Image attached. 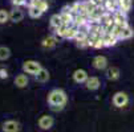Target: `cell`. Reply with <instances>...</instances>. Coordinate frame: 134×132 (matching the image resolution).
Segmentation results:
<instances>
[{
	"mask_svg": "<svg viewBox=\"0 0 134 132\" xmlns=\"http://www.w3.org/2000/svg\"><path fill=\"white\" fill-rule=\"evenodd\" d=\"M89 75H88L86 70H84V69H77V70H74V73H73V81L76 83H85Z\"/></svg>",
	"mask_w": 134,
	"mask_h": 132,
	"instance_id": "52a82bcc",
	"label": "cell"
},
{
	"mask_svg": "<svg viewBox=\"0 0 134 132\" xmlns=\"http://www.w3.org/2000/svg\"><path fill=\"white\" fill-rule=\"evenodd\" d=\"M101 86V82L97 77H88V79L85 81V87L88 90H97Z\"/></svg>",
	"mask_w": 134,
	"mask_h": 132,
	"instance_id": "5bb4252c",
	"label": "cell"
},
{
	"mask_svg": "<svg viewBox=\"0 0 134 132\" xmlns=\"http://www.w3.org/2000/svg\"><path fill=\"white\" fill-rule=\"evenodd\" d=\"M93 39H94V37H93ZM93 48H94V49H101V48H105V46H104V41H102V37H100V39H94Z\"/></svg>",
	"mask_w": 134,
	"mask_h": 132,
	"instance_id": "484cf974",
	"label": "cell"
},
{
	"mask_svg": "<svg viewBox=\"0 0 134 132\" xmlns=\"http://www.w3.org/2000/svg\"><path fill=\"white\" fill-rule=\"evenodd\" d=\"M28 83H29L28 75H27V74H24V73L17 74L16 77H15V85H16L17 87L24 89V87H27V86H28Z\"/></svg>",
	"mask_w": 134,
	"mask_h": 132,
	"instance_id": "9c48e42d",
	"label": "cell"
},
{
	"mask_svg": "<svg viewBox=\"0 0 134 132\" xmlns=\"http://www.w3.org/2000/svg\"><path fill=\"white\" fill-rule=\"evenodd\" d=\"M127 103H129V97H127L126 92L118 91V92L114 94V97H113V104L116 106V107L122 108V107H125Z\"/></svg>",
	"mask_w": 134,
	"mask_h": 132,
	"instance_id": "3957f363",
	"label": "cell"
},
{
	"mask_svg": "<svg viewBox=\"0 0 134 132\" xmlns=\"http://www.w3.org/2000/svg\"><path fill=\"white\" fill-rule=\"evenodd\" d=\"M90 2H92L96 7H102V2H104V0H90Z\"/></svg>",
	"mask_w": 134,
	"mask_h": 132,
	"instance_id": "f546056e",
	"label": "cell"
},
{
	"mask_svg": "<svg viewBox=\"0 0 134 132\" xmlns=\"http://www.w3.org/2000/svg\"><path fill=\"white\" fill-rule=\"evenodd\" d=\"M56 44H57V37H56L54 34L47 36L45 39L41 41V46H43L44 49H52V48L56 46Z\"/></svg>",
	"mask_w": 134,
	"mask_h": 132,
	"instance_id": "30bf717a",
	"label": "cell"
},
{
	"mask_svg": "<svg viewBox=\"0 0 134 132\" xmlns=\"http://www.w3.org/2000/svg\"><path fill=\"white\" fill-rule=\"evenodd\" d=\"M76 45H77L79 48H81V49H84V48H89L88 37H85V39H81V40H76Z\"/></svg>",
	"mask_w": 134,
	"mask_h": 132,
	"instance_id": "d4e9b609",
	"label": "cell"
},
{
	"mask_svg": "<svg viewBox=\"0 0 134 132\" xmlns=\"http://www.w3.org/2000/svg\"><path fill=\"white\" fill-rule=\"evenodd\" d=\"M32 5H35V7H37L43 13L44 12H47L48 11V8H49V4H48V2L47 0H32ZM31 7V5H29Z\"/></svg>",
	"mask_w": 134,
	"mask_h": 132,
	"instance_id": "e0dca14e",
	"label": "cell"
},
{
	"mask_svg": "<svg viewBox=\"0 0 134 132\" xmlns=\"http://www.w3.org/2000/svg\"><path fill=\"white\" fill-rule=\"evenodd\" d=\"M25 2L27 0H12V4L15 7H23V5H25Z\"/></svg>",
	"mask_w": 134,
	"mask_h": 132,
	"instance_id": "4316f807",
	"label": "cell"
},
{
	"mask_svg": "<svg viewBox=\"0 0 134 132\" xmlns=\"http://www.w3.org/2000/svg\"><path fill=\"white\" fill-rule=\"evenodd\" d=\"M11 57V50L7 46H0V61H5Z\"/></svg>",
	"mask_w": 134,
	"mask_h": 132,
	"instance_id": "603a6c76",
	"label": "cell"
},
{
	"mask_svg": "<svg viewBox=\"0 0 134 132\" xmlns=\"http://www.w3.org/2000/svg\"><path fill=\"white\" fill-rule=\"evenodd\" d=\"M20 129V124L15 120H7L3 124V131L4 132H19Z\"/></svg>",
	"mask_w": 134,
	"mask_h": 132,
	"instance_id": "4fadbf2b",
	"label": "cell"
},
{
	"mask_svg": "<svg viewBox=\"0 0 134 132\" xmlns=\"http://www.w3.org/2000/svg\"><path fill=\"white\" fill-rule=\"evenodd\" d=\"M43 66L37 62V61H33V60H28L23 64V73L27 74V75H35L37 74V71H39Z\"/></svg>",
	"mask_w": 134,
	"mask_h": 132,
	"instance_id": "7a4b0ae2",
	"label": "cell"
},
{
	"mask_svg": "<svg viewBox=\"0 0 134 132\" xmlns=\"http://www.w3.org/2000/svg\"><path fill=\"white\" fill-rule=\"evenodd\" d=\"M53 123H54V119L51 115H43L39 119V127L41 129H51L53 127Z\"/></svg>",
	"mask_w": 134,
	"mask_h": 132,
	"instance_id": "8992f818",
	"label": "cell"
},
{
	"mask_svg": "<svg viewBox=\"0 0 134 132\" xmlns=\"http://www.w3.org/2000/svg\"><path fill=\"white\" fill-rule=\"evenodd\" d=\"M77 33H79V28L72 24V25L68 27L64 39H66V40H74V39H76V36H77Z\"/></svg>",
	"mask_w": 134,
	"mask_h": 132,
	"instance_id": "2e32d148",
	"label": "cell"
},
{
	"mask_svg": "<svg viewBox=\"0 0 134 132\" xmlns=\"http://www.w3.org/2000/svg\"><path fill=\"white\" fill-rule=\"evenodd\" d=\"M0 78H2V79H7V78H8V71H7V69H4V67L0 69Z\"/></svg>",
	"mask_w": 134,
	"mask_h": 132,
	"instance_id": "83f0119b",
	"label": "cell"
},
{
	"mask_svg": "<svg viewBox=\"0 0 134 132\" xmlns=\"http://www.w3.org/2000/svg\"><path fill=\"white\" fill-rule=\"evenodd\" d=\"M9 20V13L4 9H0V23H7Z\"/></svg>",
	"mask_w": 134,
	"mask_h": 132,
	"instance_id": "cb8c5ba5",
	"label": "cell"
},
{
	"mask_svg": "<svg viewBox=\"0 0 134 132\" xmlns=\"http://www.w3.org/2000/svg\"><path fill=\"white\" fill-rule=\"evenodd\" d=\"M106 78L110 79V81H117L120 78V69L116 67V66H110V67H106Z\"/></svg>",
	"mask_w": 134,
	"mask_h": 132,
	"instance_id": "8fae6325",
	"label": "cell"
},
{
	"mask_svg": "<svg viewBox=\"0 0 134 132\" xmlns=\"http://www.w3.org/2000/svg\"><path fill=\"white\" fill-rule=\"evenodd\" d=\"M23 18H24V13H23V11L19 8V7H15L9 12V20L13 21V23H20Z\"/></svg>",
	"mask_w": 134,
	"mask_h": 132,
	"instance_id": "ba28073f",
	"label": "cell"
},
{
	"mask_svg": "<svg viewBox=\"0 0 134 132\" xmlns=\"http://www.w3.org/2000/svg\"><path fill=\"white\" fill-rule=\"evenodd\" d=\"M133 36H134L133 28H131L130 25H126V27L122 29V33H121V36H120V40H129V39H131Z\"/></svg>",
	"mask_w": 134,
	"mask_h": 132,
	"instance_id": "ac0fdd59",
	"label": "cell"
},
{
	"mask_svg": "<svg viewBox=\"0 0 134 132\" xmlns=\"http://www.w3.org/2000/svg\"><path fill=\"white\" fill-rule=\"evenodd\" d=\"M131 5H133V0H121L118 3V9L127 13L131 9Z\"/></svg>",
	"mask_w": 134,
	"mask_h": 132,
	"instance_id": "ffe728a7",
	"label": "cell"
},
{
	"mask_svg": "<svg viewBox=\"0 0 134 132\" xmlns=\"http://www.w3.org/2000/svg\"><path fill=\"white\" fill-rule=\"evenodd\" d=\"M49 71L47 70V69H44V67H41L39 71H37V74L35 75V79L37 81V82H40V83H45V82H48L49 81Z\"/></svg>",
	"mask_w": 134,
	"mask_h": 132,
	"instance_id": "7c38bea8",
	"label": "cell"
},
{
	"mask_svg": "<svg viewBox=\"0 0 134 132\" xmlns=\"http://www.w3.org/2000/svg\"><path fill=\"white\" fill-rule=\"evenodd\" d=\"M28 15H29L32 18H39V17H41L43 12H41L39 8H37V7L31 5V7H28Z\"/></svg>",
	"mask_w": 134,
	"mask_h": 132,
	"instance_id": "44dd1931",
	"label": "cell"
},
{
	"mask_svg": "<svg viewBox=\"0 0 134 132\" xmlns=\"http://www.w3.org/2000/svg\"><path fill=\"white\" fill-rule=\"evenodd\" d=\"M68 102L66 92L63 89H53L48 94V103L51 106H64Z\"/></svg>",
	"mask_w": 134,
	"mask_h": 132,
	"instance_id": "6da1fadb",
	"label": "cell"
},
{
	"mask_svg": "<svg viewBox=\"0 0 134 132\" xmlns=\"http://www.w3.org/2000/svg\"><path fill=\"white\" fill-rule=\"evenodd\" d=\"M51 28L54 30V29H57L59 27H61L63 25V20H61V17H60V15L57 13V15H53L52 17H51Z\"/></svg>",
	"mask_w": 134,
	"mask_h": 132,
	"instance_id": "d6986e66",
	"label": "cell"
},
{
	"mask_svg": "<svg viewBox=\"0 0 134 132\" xmlns=\"http://www.w3.org/2000/svg\"><path fill=\"white\" fill-rule=\"evenodd\" d=\"M92 65L96 70H105L108 67V60L104 55H96L92 61Z\"/></svg>",
	"mask_w": 134,
	"mask_h": 132,
	"instance_id": "5b68a950",
	"label": "cell"
},
{
	"mask_svg": "<svg viewBox=\"0 0 134 132\" xmlns=\"http://www.w3.org/2000/svg\"><path fill=\"white\" fill-rule=\"evenodd\" d=\"M68 27H69L68 24H63L61 27H59L57 29H54V30H53V32H54V36H56V37H59V39H64Z\"/></svg>",
	"mask_w": 134,
	"mask_h": 132,
	"instance_id": "7402d4cb",
	"label": "cell"
},
{
	"mask_svg": "<svg viewBox=\"0 0 134 132\" xmlns=\"http://www.w3.org/2000/svg\"><path fill=\"white\" fill-rule=\"evenodd\" d=\"M102 41H104V46L109 48V46H114V45H116L118 42V39H117V37H114L113 34H110V33H104Z\"/></svg>",
	"mask_w": 134,
	"mask_h": 132,
	"instance_id": "9a60e30c",
	"label": "cell"
},
{
	"mask_svg": "<svg viewBox=\"0 0 134 132\" xmlns=\"http://www.w3.org/2000/svg\"><path fill=\"white\" fill-rule=\"evenodd\" d=\"M51 110L53 112H59V111H63L64 110V106H51Z\"/></svg>",
	"mask_w": 134,
	"mask_h": 132,
	"instance_id": "f1b7e54d",
	"label": "cell"
},
{
	"mask_svg": "<svg viewBox=\"0 0 134 132\" xmlns=\"http://www.w3.org/2000/svg\"><path fill=\"white\" fill-rule=\"evenodd\" d=\"M113 18H114V23L118 24V25H122V27H126L129 25L127 23V13L117 9L116 12H113Z\"/></svg>",
	"mask_w": 134,
	"mask_h": 132,
	"instance_id": "277c9868",
	"label": "cell"
}]
</instances>
